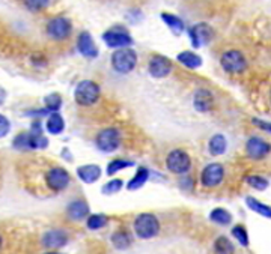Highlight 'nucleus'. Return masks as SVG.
I'll return each mask as SVG.
<instances>
[{"label": "nucleus", "mask_w": 271, "mask_h": 254, "mask_svg": "<svg viewBox=\"0 0 271 254\" xmlns=\"http://www.w3.org/2000/svg\"><path fill=\"white\" fill-rule=\"evenodd\" d=\"M48 145L47 137L42 134V127L39 121H35L29 132H21L14 138V146L20 151L28 149H45Z\"/></svg>", "instance_id": "obj_1"}, {"label": "nucleus", "mask_w": 271, "mask_h": 254, "mask_svg": "<svg viewBox=\"0 0 271 254\" xmlns=\"http://www.w3.org/2000/svg\"><path fill=\"white\" fill-rule=\"evenodd\" d=\"M100 98V86L95 81L91 80H83L77 84L74 91V99L77 104L89 107L94 105Z\"/></svg>", "instance_id": "obj_2"}, {"label": "nucleus", "mask_w": 271, "mask_h": 254, "mask_svg": "<svg viewBox=\"0 0 271 254\" xmlns=\"http://www.w3.org/2000/svg\"><path fill=\"white\" fill-rule=\"evenodd\" d=\"M137 65V54L133 48H119L112 54V66L119 74L131 72Z\"/></svg>", "instance_id": "obj_3"}, {"label": "nucleus", "mask_w": 271, "mask_h": 254, "mask_svg": "<svg viewBox=\"0 0 271 254\" xmlns=\"http://www.w3.org/2000/svg\"><path fill=\"white\" fill-rule=\"evenodd\" d=\"M134 232L140 239H151L158 235L160 222L152 214H140L134 221Z\"/></svg>", "instance_id": "obj_4"}, {"label": "nucleus", "mask_w": 271, "mask_h": 254, "mask_svg": "<svg viewBox=\"0 0 271 254\" xmlns=\"http://www.w3.org/2000/svg\"><path fill=\"white\" fill-rule=\"evenodd\" d=\"M95 143H97V148L101 152H105V154L115 152L121 145V134L116 128L102 129L101 132L97 135Z\"/></svg>", "instance_id": "obj_5"}, {"label": "nucleus", "mask_w": 271, "mask_h": 254, "mask_svg": "<svg viewBox=\"0 0 271 254\" xmlns=\"http://www.w3.org/2000/svg\"><path fill=\"white\" fill-rule=\"evenodd\" d=\"M166 167H168L169 172L175 173V175H184L190 170L192 159H190L187 152H184L181 149H175L166 158Z\"/></svg>", "instance_id": "obj_6"}, {"label": "nucleus", "mask_w": 271, "mask_h": 254, "mask_svg": "<svg viewBox=\"0 0 271 254\" xmlns=\"http://www.w3.org/2000/svg\"><path fill=\"white\" fill-rule=\"evenodd\" d=\"M102 41L109 48H125L133 44L131 35L122 27H113L102 33Z\"/></svg>", "instance_id": "obj_7"}, {"label": "nucleus", "mask_w": 271, "mask_h": 254, "mask_svg": "<svg viewBox=\"0 0 271 254\" xmlns=\"http://www.w3.org/2000/svg\"><path fill=\"white\" fill-rule=\"evenodd\" d=\"M220 64L222 68L229 72V74H239L246 69L247 62H246V58L241 51L238 50H229V51H225L222 54V59H220Z\"/></svg>", "instance_id": "obj_8"}, {"label": "nucleus", "mask_w": 271, "mask_h": 254, "mask_svg": "<svg viewBox=\"0 0 271 254\" xmlns=\"http://www.w3.org/2000/svg\"><path fill=\"white\" fill-rule=\"evenodd\" d=\"M223 178H225V168L219 162L208 164L203 168L202 175H201L202 185L203 187H208V188H214V187L220 185L222 181H223Z\"/></svg>", "instance_id": "obj_9"}, {"label": "nucleus", "mask_w": 271, "mask_h": 254, "mask_svg": "<svg viewBox=\"0 0 271 254\" xmlns=\"http://www.w3.org/2000/svg\"><path fill=\"white\" fill-rule=\"evenodd\" d=\"M47 33L55 41H65L71 35V23L64 17L51 18L47 24Z\"/></svg>", "instance_id": "obj_10"}, {"label": "nucleus", "mask_w": 271, "mask_h": 254, "mask_svg": "<svg viewBox=\"0 0 271 254\" xmlns=\"http://www.w3.org/2000/svg\"><path fill=\"white\" fill-rule=\"evenodd\" d=\"M45 181H47V185H48L50 190L62 191L69 185L71 178H69V173H68L65 168H62V167H53L47 173Z\"/></svg>", "instance_id": "obj_11"}, {"label": "nucleus", "mask_w": 271, "mask_h": 254, "mask_svg": "<svg viewBox=\"0 0 271 254\" xmlns=\"http://www.w3.org/2000/svg\"><path fill=\"white\" fill-rule=\"evenodd\" d=\"M246 152L249 158L262 159L271 152V145L261 137H250L246 143Z\"/></svg>", "instance_id": "obj_12"}, {"label": "nucleus", "mask_w": 271, "mask_h": 254, "mask_svg": "<svg viewBox=\"0 0 271 254\" xmlns=\"http://www.w3.org/2000/svg\"><path fill=\"white\" fill-rule=\"evenodd\" d=\"M188 33H190L192 45H193L195 48H201L202 45L209 44L211 39H212V36H214L212 29H211L208 24H205V23H199V24L193 26V27L188 31Z\"/></svg>", "instance_id": "obj_13"}, {"label": "nucleus", "mask_w": 271, "mask_h": 254, "mask_svg": "<svg viewBox=\"0 0 271 254\" xmlns=\"http://www.w3.org/2000/svg\"><path fill=\"white\" fill-rule=\"evenodd\" d=\"M41 242H42V245L47 250H58V248H62L64 245H67L68 236L64 230L55 229V230L45 232L42 239H41Z\"/></svg>", "instance_id": "obj_14"}, {"label": "nucleus", "mask_w": 271, "mask_h": 254, "mask_svg": "<svg viewBox=\"0 0 271 254\" xmlns=\"http://www.w3.org/2000/svg\"><path fill=\"white\" fill-rule=\"evenodd\" d=\"M148 72L154 78H165L172 72V62L165 56H154L149 65H148Z\"/></svg>", "instance_id": "obj_15"}, {"label": "nucleus", "mask_w": 271, "mask_h": 254, "mask_svg": "<svg viewBox=\"0 0 271 254\" xmlns=\"http://www.w3.org/2000/svg\"><path fill=\"white\" fill-rule=\"evenodd\" d=\"M77 50L83 58L95 59L98 56V48L89 32H82L77 38Z\"/></svg>", "instance_id": "obj_16"}, {"label": "nucleus", "mask_w": 271, "mask_h": 254, "mask_svg": "<svg viewBox=\"0 0 271 254\" xmlns=\"http://www.w3.org/2000/svg\"><path fill=\"white\" fill-rule=\"evenodd\" d=\"M89 205L85 200H75L71 202L67 208V214L69 217V220L72 221H82L89 215Z\"/></svg>", "instance_id": "obj_17"}, {"label": "nucleus", "mask_w": 271, "mask_h": 254, "mask_svg": "<svg viewBox=\"0 0 271 254\" xmlns=\"http://www.w3.org/2000/svg\"><path fill=\"white\" fill-rule=\"evenodd\" d=\"M212 104H214V98L212 94L206 89H198L195 92L193 96V105L198 111L201 113H206L212 108Z\"/></svg>", "instance_id": "obj_18"}, {"label": "nucleus", "mask_w": 271, "mask_h": 254, "mask_svg": "<svg viewBox=\"0 0 271 254\" xmlns=\"http://www.w3.org/2000/svg\"><path fill=\"white\" fill-rule=\"evenodd\" d=\"M77 176L85 182V184H94L100 179L101 176V167L97 164H88V165H80L77 168Z\"/></svg>", "instance_id": "obj_19"}, {"label": "nucleus", "mask_w": 271, "mask_h": 254, "mask_svg": "<svg viewBox=\"0 0 271 254\" xmlns=\"http://www.w3.org/2000/svg\"><path fill=\"white\" fill-rule=\"evenodd\" d=\"M176 61L190 69H198L202 65V58L193 51H182L176 56Z\"/></svg>", "instance_id": "obj_20"}, {"label": "nucleus", "mask_w": 271, "mask_h": 254, "mask_svg": "<svg viewBox=\"0 0 271 254\" xmlns=\"http://www.w3.org/2000/svg\"><path fill=\"white\" fill-rule=\"evenodd\" d=\"M208 148H209L211 155H214V157L223 155V154L226 152V148H228L226 137H225V135H222V134H215V135H212V137H211V140H209Z\"/></svg>", "instance_id": "obj_21"}, {"label": "nucleus", "mask_w": 271, "mask_h": 254, "mask_svg": "<svg viewBox=\"0 0 271 254\" xmlns=\"http://www.w3.org/2000/svg\"><path fill=\"white\" fill-rule=\"evenodd\" d=\"M64 128H65V121H64V118L58 111H55V113H51L48 116V119H47V131L50 134L59 135L64 131Z\"/></svg>", "instance_id": "obj_22"}, {"label": "nucleus", "mask_w": 271, "mask_h": 254, "mask_svg": "<svg viewBox=\"0 0 271 254\" xmlns=\"http://www.w3.org/2000/svg\"><path fill=\"white\" fill-rule=\"evenodd\" d=\"M246 205L249 206V209H252L253 212L265 217V218H270L271 220V206L268 205H264L262 202L256 200L255 197H246Z\"/></svg>", "instance_id": "obj_23"}, {"label": "nucleus", "mask_w": 271, "mask_h": 254, "mask_svg": "<svg viewBox=\"0 0 271 254\" xmlns=\"http://www.w3.org/2000/svg\"><path fill=\"white\" fill-rule=\"evenodd\" d=\"M148 179H149V170H148L146 167H140V168L137 170V173L134 175V178L128 182L127 190L134 191L139 190V188H142V187L146 184Z\"/></svg>", "instance_id": "obj_24"}, {"label": "nucleus", "mask_w": 271, "mask_h": 254, "mask_svg": "<svg viewBox=\"0 0 271 254\" xmlns=\"http://www.w3.org/2000/svg\"><path fill=\"white\" fill-rule=\"evenodd\" d=\"M161 20L168 24V27H169L172 32L175 33L176 36H179L181 33L184 32V29H185V26H184V21L179 18V17H176V15H172V14H161Z\"/></svg>", "instance_id": "obj_25"}, {"label": "nucleus", "mask_w": 271, "mask_h": 254, "mask_svg": "<svg viewBox=\"0 0 271 254\" xmlns=\"http://www.w3.org/2000/svg\"><path fill=\"white\" fill-rule=\"evenodd\" d=\"M112 244L118 250H127L131 245V236L125 230H118L112 235Z\"/></svg>", "instance_id": "obj_26"}, {"label": "nucleus", "mask_w": 271, "mask_h": 254, "mask_svg": "<svg viewBox=\"0 0 271 254\" xmlns=\"http://www.w3.org/2000/svg\"><path fill=\"white\" fill-rule=\"evenodd\" d=\"M209 220L212 222H215V224H219V225H228V224H231V221H232V215L226 209H223V208H215V209L211 211Z\"/></svg>", "instance_id": "obj_27"}, {"label": "nucleus", "mask_w": 271, "mask_h": 254, "mask_svg": "<svg viewBox=\"0 0 271 254\" xmlns=\"http://www.w3.org/2000/svg\"><path fill=\"white\" fill-rule=\"evenodd\" d=\"M214 250H215L217 253L229 254L234 253L235 247H234V244H232L226 236H220V238H217L215 242H214Z\"/></svg>", "instance_id": "obj_28"}, {"label": "nucleus", "mask_w": 271, "mask_h": 254, "mask_svg": "<svg viewBox=\"0 0 271 254\" xmlns=\"http://www.w3.org/2000/svg\"><path fill=\"white\" fill-rule=\"evenodd\" d=\"M131 165H134V162H131V161H125V159H113V161L109 162V165H107V175L112 176V175L121 172L122 168H127V167H131Z\"/></svg>", "instance_id": "obj_29"}, {"label": "nucleus", "mask_w": 271, "mask_h": 254, "mask_svg": "<svg viewBox=\"0 0 271 254\" xmlns=\"http://www.w3.org/2000/svg\"><path fill=\"white\" fill-rule=\"evenodd\" d=\"M107 217L104 214H94V215H89L88 218V229L91 230H100L102 227L107 225Z\"/></svg>", "instance_id": "obj_30"}, {"label": "nucleus", "mask_w": 271, "mask_h": 254, "mask_svg": "<svg viewBox=\"0 0 271 254\" xmlns=\"http://www.w3.org/2000/svg\"><path fill=\"white\" fill-rule=\"evenodd\" d=\"M246 184L250 185L252 188L259 191H264L268 187V181L262 176H256V175H252V176H247L246 178Z\"/></svg>", "instance_id": "obj_31"}, {"label": "nucleus", "mask_w": 271, "mask_h": 254, "mask_svg": "<svg viewBox=\"0 0 271 254\" xmlns=\"http://www.w3.org/2000/svg\"><path fill=\"white\" fill-rule=\"evenodd\" d=\"M231 232H232V236L237 239L241 245L249 247V233H247V230H246L244 225H239V224H238V225H234Z\"/></svg>", "instance_id": "obj_32"}, {"label": "nucleus", "mask_w": 271, "mask_h": 254, "mask_svg": "<svg viewBox=\"0 0 271 254\" xmlns=\"http://www.w3.org/2000/svg\"><path fill=\"white\" fill-rule=\"evenodd\" d=\"M122 187H124V182L121 179H112L102 187V194H105V195L116 194V192L122 190Z\"/></svg>", "instance_id": "obj_33"}, {"label": "nucleus", "mask_w": 271, "mask_h": 254, "mask_svg": "<svg viewBox=\"0 0 271 254\" xmlns=\"http://www.w3.org/2000/svg\"><path fill=\"white\" fill-rule=\"evenodd\" d=\"M44 102H45V108H48L50 111H58L62 105V98L58 94H51V95L45 96Z\"/></svg>", "instance_id": "obj_34"}, {"label": "nucleus", "mask_w": 271, "mask_h": 254, "mask_svg": "<svg viewBox=\"0 0 271 254\" xmlns=\"http://www.w3.org/2000/svg\"><path fill=\"white\" fill-rule=\"evenodd\" d=\"M24 3L31 11H41L50 3V0H24Z\"/></svg>", "instance_id": "obj_35"}, {"label": "nucleus", "mask_w": 271, "mask_h": 254, "mask_svg": "<svg viewBox=\"0 0 271 254\" xmlns=\"http://www.w3.org/2000/svg\"><path fill=\"white\" fill-rule=\"evenodd\" d=\"M9 121H8V118L6 116H0V135L2 137H5V135H8V132H9Z\"/></svg>", "instance_id": "obj_36"}]
</instances>
